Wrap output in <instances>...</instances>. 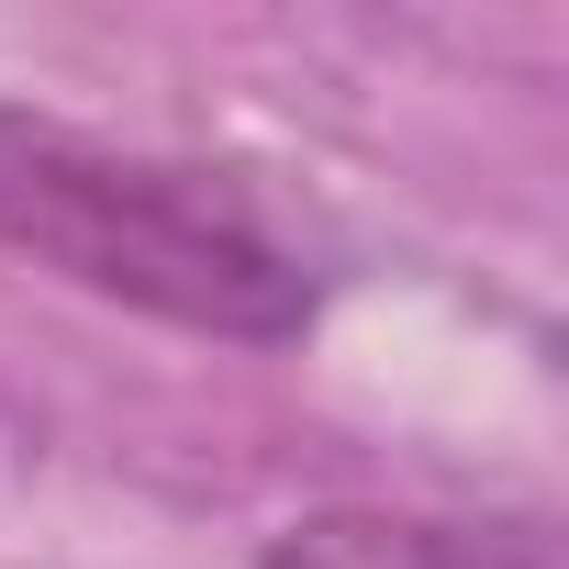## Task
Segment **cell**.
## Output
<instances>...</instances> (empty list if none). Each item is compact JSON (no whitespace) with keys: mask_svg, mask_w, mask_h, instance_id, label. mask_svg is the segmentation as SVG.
<instances>
[{"mask_svg":"<svg viewBox=\"0 0 569 569\" xmlns=\"http://www.w3.org/2000/svg\"><path fill=\"white\" fill-rule=\"evenodd\" d=\"M0 246L190 336L291 347L313 325V268L268 234L246 190H223L212 168H168L79 123L12 112V101H0Z\"/></svg>","mask_w":569,"mask_h":569,"instance_id":"cell-1","label":"cell"},{"mask_svg":"<svg viewBox=\"0 0 569 569\" xmlns=\"http://www.w3.org/2000/svg\"><path fill=\"white\" fill-rule=\"evenodd\" d=\"M257 569H547L536 536L502 525H436V513H380V502H336L279 525Z\"/></svg>","mask_w":569,"mask_h":569,"instance_id":"cell-2","label":"cell"}]
</instances>
